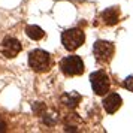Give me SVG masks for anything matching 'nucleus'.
<instances>
[{
  "label": "nucleus",
  "instance_id": "nucleus-1",
  "mask_svg": "<svg viewBox=\"0 0 133 133\" xmlns=\"http://www.w3.org/2000/svg\"><path fill=\"white\" fill-rule=\"evenodd\" d=\"M29 66L35 72H46L52 66V58L43 49H33L29 54Z\"/></svg>",
  "mask_w": 133,
  "mask_h": 133
},
{
  "label": "nucleus",
  "instance_id": "nucleus-2",
  "mask_svg": "<svg viewBox=\"0 0 133 133\" xmlns=\"http://www.w3.org/2000/svg\"><path fill=\"white\" fill-rule=\"evenodd\" d=\"M60 69L61 72L67 76H76L82 75L84 72V61L78 55H67L60 61Z\"/></svg>",
  "mask_w": 133,
  "mask_h": 133
},
{
  "label": "nucleus",
  "instance_id": "nucleus-3",
  "mask_svg": "<svg viewBox=\"0 0 133 133\" xmlns=\"http://www.w3.org/2000/svg\"><path fill=\"white\" fill-rule=\"evenodd\" d=\"M84 41H85V35L79 29H69V30L63 31V35H61V43L67 51L78 49L84 43Z\"/></svg>",
  "mask_w": 133,
  "mask_h": 133
},
{
  "label": "nucleus",
  "instance_id": "nucleus-4",
  "mask_svg": "<svg viewBox=\"0 0 133 133\" xmlns=\"http://www.w3.org/2000/svg\"><path fill=\"white\" fill-rule=\"evenodd\" d=\"M90 81H91V87H93V91L99 94V96H103L109 91V87H111V81H109L108 75L102 70H97V72L91 73L90 75Z\"/></svg>",
  "mask_w": 133,
  "mask_h": 133
},
{
  "label": "nucleus",
  "instance_id": "nucleus-5",
  "mask_svg": "<svg viewBox=\"0 0 133 133\" xmlns=\"http://www.w3.org/2000/svg\"><path fill=\"white\" fill-rule=\"evenodd\" d=\"M114 43L106 42V41H97L94 43V48H93V52H94V57H96L97 61L100 63H108L112 55H114Z\"/></svg>",
  "mask_w": 133,
  "mask_h": 133
},
{
  "label": "nucleus",
  "instance_id": "nucleus-6",
  "mask_svg": "<svg viewBox=\"0 0 133 133\" xmlns=\"http://www.w3.org/2000/svg\"><path fill=\"white\" fill-rule=\"evenodd\" d=\"M0 51L2 54L8 57V58H14L19 54L21 51V43H19L18 39L15 37H6L3 42H2V46H0Z\"/></svg>",
  "mask_w": 133,
  "mask_h": 133
},
{
  "label": "nucleus",
  "instance_id": "nucleus-7",
  "mask_svg": "<svg viewBox=\"0 0 133 133\" xmlns=\"http://www.w3.org/2000/svg\"><path fill=\"white\" fill-rule=\"evenodd\" d=\"M103 108H105V111L108 112V114H114V112H117L118 109H120V106L123 105V100H121L120 94H117V93H111V94H108V96L103 99Z\"/></svg>",
  "mask_w": 133,
  "mask_h": 133
},
{
  "label": "nucleus",
  "instance_id": "nucleus-8",
  "mask_svg": "<svg viewBox=\"0 0 133 133\" xmlns=\"http://www.w3.org/2000/svg\"><path fill=\"white\" fill-rule=\"evenodd\" d=\"M102 19L105 24L108 25H115L120 19V14H118V9L117 8H109L106 11H103L102 14Z\"/></svg>",
  "mask_w": 133,
  "mask_h": 133
},
{
  "label": "nucleus",
  "instance_id": "nucleus-9",
  "mask_svg": "<svg viewBox=\"0 0 133 133\" xmlns=\"http://www.w3.org/2000/svg\"><path fill=\"white\" fill-rule=\"evenodd\" d=\"M79 100H81V96H79L78 93H75V91L66 93L64 96L61 97V102L64 103L66 106H69V108H75V106L79 103Z\"/></svg>",
  "mask_w": 133,
  "mask_h": 133
},
{
  "label": "nucleus",
  "instance_id": "nucleus-10",
  "mask_svg": "<svg viewBox=\"0 0 133 133\" xmlns=\"http://www.w3.org/2000/svg\"><path fill=\"white\" fill-rule=\"evenodd\" d=\"M25 35L33 39V41H39V39H42L43 37V30L39 27V25H27L25 27Z\"/></svg>",
  "mask_w": 133,
  "mask_h": 133
},
{
  "label": "nucleus",
  "instance_id": "nucleus-11",
  "mask_svg": "<svg viewBox=\"0 0 133 133\" xmlns=\"http://www.w3.org/2000/svg\"><path fill=\"white\" fill-rule=\"evenodd\" d=\"M124 88H127L129 91H132L133 93V75H130V76H127L126 79H124Z\"/></svg>",
  "mask_w": 133,
  "mask_h": 133
},
{
  "label": "nucleus",
  "instance_id": "nucleus-12",
  "mask_svg": "<svg viewBox=\"0 0 133 133\" xmlns=\"http://www.w3.org/2000/svg\"><path fill=\"white\" fill-rule=\"evenodd\" d=\"M33 111H35L36 114H43V112H45V105H43V103H35V105H33Z\"/></svg>",
  "mask_w": 133,
  "mask_h": 133
},
{
  "label": "nucleus",
  "instance_id": "nucleus-13",
  "mask_svg": "<svg viewBox=\"0 0 133 133\" xmlns=\"http://www.w3.org/2000/svg\"><path fill=\"white\" fill-rule=\"evenodd\" d=\"M43 121H45V124H48V126H52V124H54V120H51L48 115L43 117Z\"/></svg>",
  "mask_w": 133,
  "mask_h": 133
},
{
  "label": "nucleus",
  "instance_id": "nucleus-14",
  "mask_svg": "<svg viewBox=\"0 0 133 133\" xmlns=\"http://www.w3.org/2000/svg\"><path fill=\"white\" fill-rule=\"evenodd\" d=\"M0 132H6V123L0 120Z\"/></svg>",
  "mask_w": 133,
  "mask_h": 133
}]
</instances>
